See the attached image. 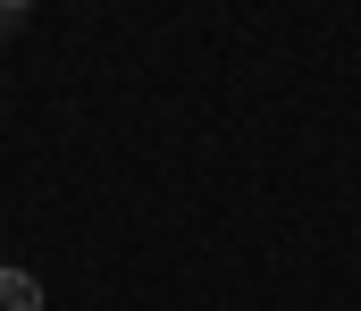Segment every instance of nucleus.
Masks as SVG:
<instances>
[{
    "instance_id": "f257e3e1",
    "label": "nucleus",
    "mask_w": 361,
    "mask_h": 311,
    "mask_svg": "<svg viewBox=\"0 0 361 311\" xmlns=\"http://www.w3.org/2000/svg\"><path fill=\"white\" fill-rule=\"evenodd\" d=\"M0 311H42V278H34V269H8V261H0Z\"/></svg>"
},
{
    "instance_id": "f03ea898",
    "label": "nucleus",
    "mask_w": 361,
    "mask_h": 311,
    "mask_svg": "<svg viewBox=\"0 0 361 311\" xmlns=\"http://www.w3.org/2000/svg\"><path fill=\"white\" fill-rule=\"evenodd\" d=\"M25 8H34V0H0V34H8V25H25Z\"/></svg>"
}]
</instances>
